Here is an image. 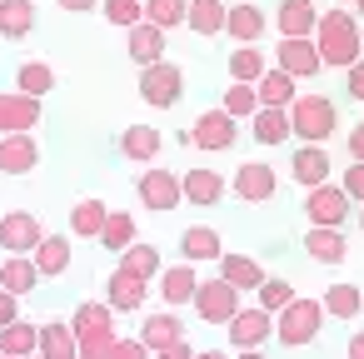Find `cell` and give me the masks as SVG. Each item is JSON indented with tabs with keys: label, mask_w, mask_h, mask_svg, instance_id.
Instances as JSON below:
<instances>
[{
	"label": "cell",
	"mask_w": 364,
	"mask_h": 359,
	"mask_svg": "<svg viewBox=\"0 0 364 359\" xmlns=\"http://www.w3.org/2000/svg\"><path fill=\"white\" fill-rule=\"evenodd\" d=\"M309 41H314V50H319V65H329V70L354 65V60H359V21H354V11H344V6L319 11Z\"/></svg>",
	"instance_id": "1"
},
{
	"label": "cell",
	"mask_w": 364,
	"mask_h": 359,
	"mask_svg": "<svg viewBox=\"0 0 364 359\" xmlns=\"http://www.w3.org/2000/svg\"><path fill=\"white\" fill-rule=\"evenodd\" d=\"M70 334H75V354H80V359H105L110 344L120 339V329H115V309L100 304V299H85V304L70 314Z\"/></svg>",
	"instance_id": "2"
},
{
	"label": "cell",
	"mask_w": 364,
	"mask_h": 359,
	"mask_svg": "<svg viewBox=\"0 0 364 359\" xmlns=\"http://www.w3.org/2000/svg\"><path fill=\"white\" fill-rule=\"evenodd\" d=\"M284 115H289V140H299V145H324L339 130V110L329 95H294L284 105Z\"/></svg>",
	"instance_id": "3"
},
{
	"label": "cell",
	"mask_w": 364,
	"mask_h": 359,
	"mask_svg": "<svg viewBox=\"0 0 364 359\" xmlns=\"http://www.w3.org/2000/svg\"><path fill=\"white\" fill-rule=\"evenodd\" d=\"M319 329H324V304L309 299V294H294V299L274 314V339H279L284 349H304V344H314Z\"/></svg>",
	"instance_id": "4"
},
{
	"label": "cell",
	"mask_w": 364,
	"mask_h": 359,
	"mask_svg": "<svg viewBox=\"0 0 364 359\" xmlns=\"http://www.w3.org/2000/svg\"><path fill=\"white\" fill-rule=\"evenodd\" d=\"M180 95H185V70L175 60L140 65V100L150 110H170V105H180Z\"/></svg>",
	"instance_id": "5"
},
{
	"label": "cell",
	"mask_w": 364,
	"mask_h": 359,
	"mask_svg": "<svg viewBox=\"0 0 364 359\" xmlns=\"http://www.w3.org/2000/svg\"><path fill=\"white\" fill-rule=\"evenodd\" d=\"M190 304H195L200 324H225V319L240 309V289H235V284H225V279L215 274V279H200V284H195Z\"/></svg>",
	"instance_id": "6"
},
{
	"label": "cell",
	"mask_w": 364,
	"mask_h": 359,
	"mask_svg": "<svg viewBox=\"0 0 364 359\" xmlns=\"http://www.w3.org/2000/svg\"><path fill=\"white\" fill-rule=\"evenodd\" d=\"M274 65L284 70V75H294V80H314L324 65H319V50H314V41L309 36H279V45H274Z\"/></svg>",
	"instance_id": "7"
},
{
	"label": "cell",
	"mask_w": 364,
	"mask_h": 359,
	"mask_svg": "<svg viewBox=\"0 0 364 359\" xmlns=\"http://www.w3.org/2000/svg\"><path fill=\"white\" fill-rule=\"evenodd\" d=\"M135 195H140V205L145 210H175L180 205V175L175 170H165V165H150V170H140V180H135Z\"/></svg>",
	"instance_id": "8"
},
{
	"label": "cell",
	"mask_w": 364,
	"mask_h": 359,
	"mask_svg": "<svg viewBox=\"0 0 364 359\" xmlns=\"http://www.w3.org/2000/svg\"><path fill=\"white\" fill-rule=\"evenodd\" d=\"M225 329H230V344L235 349H264V339H274V314H264L259 304L255 309H235L230 319H225Z\"/></svg>",
	"instance_id": "9"
},
{
	"label": "cell",
	"mask_w": 364,
	"mask_h": 359,
	"mask_svg": "<svg viewBox=\"0 0 364 359\" xmlns=\"http://www.w3.org/2000/svg\"><path fill=\"white\" fill-rule=\"evenodd\" d=\"M235 140H240V120H230L220 105H215V110H205V115L190 125V145H200V150H210V155L230 150Z\"/></svg>",
	"instance_id": "10"
},
{
	"label": "cell",
	"mask_w": 364,
	"mask_h": 359,
	"mask_svg": "<svg viewBox=\"0 0 364 359\" xmlns=\"http://www.w3.org/2000/svg\"><path fill=\"white\" fill-rule=\"evenodd\" d=\"M230 190H235L245 205H269V200H274V190H279V175H274V165L250 160V165H240V170H235Z\"/></svg>",
	"instance_id": "11"
},
{
	"label": "cell",
	"mask_w": 364,
	"mask_h": 359,
	"mask_svg": "<svg viewBox=\"0 0 364 359\" xmlns=\"http://www.w3.org/2000/svg\"><path fill=\"white\" fill-rule=\"evenodd\" d=\"M304 215H309V225H339V230H344V220H349V195H344L334 180H324V185H314V190H304Z\"/></svg>",
	"instance_id": "12"
},
{
	"label": "cell",
	"mask_w": 364,
	"mask_h": 359,
	"mask_svg": "<svg viewBox=\"0 0 364 359\" xmlns=\"http://www.w3.org/2000/svg\"><path fill=\"white\" fill-rule=\"evenodd\" d=\"M46 225L31 215V210H11V215H0V250L6 254H31L41 245Z\"/></svg>",
	"instance_id": "13"
},
{
	"label": "cell",
	"mask_w": 364,
	"mask_h": 359,
	"mask_svg": "<svg viewBox=\"0 0 364 359\" xmlns=\"http://www.w3.org/2000/svg\"><path fill=\"white\" fill-rule=\"evenodd\" d=\"M230 195V185L220 180V170H210V165H195V170H185L180 175V200L185 205H200V210H210V205H220Z\"/></svg>",
	"instance_id": "14"
},
{
	"label": "cell",
	"mask_w": 364,
	"mask_h": 359,
	"mask_svg": "<svg viewBox=\"0 0 364 359\" xmlns=\"http://www.w3.org/2000/svg\"><path fill=\"white\" fill-rule=\"evenodd\" d=\"M299 245H304V254H309L314 264H344V259H349V240H344L339 225H309Z\"/></svg>",
	"instance_id": "15"
},
{
	"label": "cell",
	"mask_w": 364,
	"mask_h": 359,
	"mask_svg": "<svg viewBox=\"0 0 364 359\" xmlns=\"http://www.w3.org/2000/svg\"><path fill=\"white\" fill-rule=\"evenodd\" d=\"M41 125V100L21 90H0V135H21Z\"/></svg>",
	"instance_id": "16"
},
{
	"label": "cell",
	"mask_w": 364,
	"mask_h": 359,
	"mask_svg": "<svg viewBox=\"0 0 364 359\" xmlns=\"http://www.w3.org/2000/svg\"><path fill=\"white\" fill-rule=\"evenodd\" d=\"M145 294H150V279H135L125 269H110L105 279V304L115 314H130V309H145Z\"/></svg>",
	"instance_id": "17"
},
{
	"label": "cell",
	"mask_w": 364,
	"mask_h": 359,
	"mask_svg": "<svg viewBox=\"0 0 364 359\" xmlns=\"http://www.w3.org/2000/svg\"><path fill=\"white\" fill-rule=\"evenodd\" d=\"M36 165H41V145H36L31 130L0 135V170H6V175H31Z\"/></svg>",
	"instance_id": "18"
},
{
	"label": "cell",
	"mask_w": 364,
	"mask_h": 359,
	"mask_svg": "<svg viewBox=\"0 0 364 359\" xmlns=\"http://www.w3.org/2000/svg\"><path fill=\"white\" fill-rule=\"evenodd\" d=\"M264 11L259 6H225V36L235 45H259L264 41Z\"/></svg>",
	"instance_id": "19"
},
{
	"label": "cell",
	"mask_w": 364,
	"mask_h": 359,
	"mask_svg": "<svg viewBox=\"0 0 364 359\" xmlns=\"http://www.w3.org/2000/svg\"><path fill=\"white\" fill-rule=\"evenodd\" d=\"M125 55H130L135 65H155V60H165V31H155L150 21H135V26L125 31Z\"/></svg>",
	"instance_id": "20"
},
{
	"label": "cell",
	"mask_w": 364,
	"mask_h": 359,
	"mask_svg": "<svg viewBox=\"0 0 364 359\" xmlns=\"http://www.w3.org/2000/svg\"><path fill=\"white\" fill-rule=\"evenodd\" d=\"M329 170H334V160L324 155V145H299V155L289 160V175H294V185H299V190L324 185V180H329Z\"/></svg>",
	"instance_id": "21"
},
{
	"label": "cell",
	"mask_w": 364,
	"mask_h": 359,
	"mask_svg": "<svg viewBox=\"0 0 364 359\" xmlns=\"http://www.w3.org/2000/svg\"><path fill=\"white\" fill-rule=\"evenodd\" d=\"M220 279L225 284H235L240 294H250V289H259L264 284V269H259V259H250V254H235V250H220Z\"/></svg>",
	"instance_id": "22"
},
{
	"label": "cell",
	"mask_w": 364,
	"mask_h": 359,
	"mask_svg": "<svg viewBox=\"0 0 364 359\" xmlns=\"http://www.w3.org/2000/svg\"><path fill=\"white\" fill-rule=\"evenodd\" d=\"M160 294H165V304L170 309H180V304H190V294H195V284H200V274H195V264L190 259H180V264H160Z\"/></svg>",
	"instance_id": "23"
},
{
	"label": "cell",
	"mask_w": 364,
	"mask_h": 359,
	"mask_svg": "<svg viewBox=\"0 0 364 359\" xmlns=\"http://www.w3.org/2000/svg\"><path fill=\"white\" fill-rule=\"evenodd\" d=\"M31 264L41 269V279H55L70 269V240L65 235H41V245L31 250Z\"/></svg>",
	"instance_id": "24"
},
{
	"label": "cell",
	"mask_w": 364,
	"mask_h": 359,
	"mask_svg": "<svg viewBox=\"0 0 364 359\" xmlns=\"http://www.w3.org/2000/svg\"><path fill=\"white\" fill-rule=\"evenodd\" d=\"M150 354H160V349H170V344H180L185 339V324L170 314V309H160V314H150L145 324H140V334H135Z\"/></svg>",
	"instance_id": "25"
},
{
	"label": "cell",
	"mask_w": 364,
	"mask_h": 359,
	"mask_svg": "<svg viewBox=\"0 0 364 359\" xmlns=\"http://www.w3.org/2000/svg\"><path fill=\"white\" fill-rule=\"evenodd\" d=\"M120 155L135 160V165H155V155H160V130H155V125H125V130H120Z\"/></svg>",
	"instance_id": "26"
},
{
	"label": "cell",
	"mask_w": 364,
	"mask_h": 359,
	"mask_svg": "<svg viewBox=\"0 0 364 359\" xmlns=\"http://www.w3.org/2000/svg\"><path fill=\"white\" fill-rule=\"evenodd\" d=\"M220 250H225V240H220V230H210V225H190V230L180 235V259H190V264L220 259Z\"/></svg>",
	"instance_id": "27"
},
{
	"label": "cell",
	"mask_w": 364,
	"mask_h": 359,
	"mask_svg": "<svg viewBox=\"0 0 364 359\" xmlns=\"http://www.w3.org/2000/svg\"><path fill=\"white\" fill-rule=\"evenodd\" d=\"M314 21H319L314 0H279V11H274L279 36H314Z\"/></svg>",
	"instance_id": "28"
},
{
	"label": "cell",
	"mask_w": 364,
	"mask_h": 359,
	"mask_svg": "<svg viewBox=\"0 0 364 359\" xmlns=\"http://www.w3.org/2000/svg\"><path fill=\"white\" fill-rule=\"evenodd\" d=\"M36 344H41V324H36V319H11V324H0V354L31 359Z\"/></svg>",
	"instance_id": "29"
},
{
	"label": "cell",
	"mask_w": 364,
	"mask_h": 359,
	"mask_svg": "<svg viewBox=\"0 0 364 359\" xmlns=\"http://www.w3.org/2000/svg\"><path fill=\"white\" fill-rule=\"evenodd\" d=\"M294 95H299V80H294V75H284L279 65H269V70L255 80V100H259V105H279V110H284Z\"/></svg>",
	"instance_id": "30"
},
{
	"label": "cell",
	"mask_w": 364,
	"mask_h": 359,
	"mask_svg": "<svg viewBox=\"0 0 364 359\" xmlns=\"http://www.w3.org/2000/svg\"><path fill=\"white\" fill-rule=\"evenodd\" d=\"M36 284H41V269L31 264V254H6V264H0V289H11L16 299H26Z\"/></svg>",
	"instance_id": "31"
},
{
	"label": "cell",
	"mask_w": 364,
	"mask_h": 359,
	"mask_svg": "<svg viewBox=\"0 0 364 359\" xmlns=\"http://www.w3.org/2000/svg\"><path fill=\"white\" fill-rule=\"evenodd\" d=\"M36 31V0H0V36L26 41Z\"/></svg>",
	"instance_id": "32"
},
{
	"label": "cell",
	"mask_w": 364,
	"mask_h": 359,
	"mask_svg": "<svg viewBox=\"0 0 364 359\" xmlns=\"http://www.w3.org/2000/svg\"><path fill=\"white\" fill-rule=\"evenodd\" d=\"M250 130H255L259 145H289V115L279 105H259L250 115Z\"/></svg>",
	"instance_id": "33"
},
{
	"label": "cell",
	"mask_w": 364,
	"mask_h": 359,
	"mask_svg": "<svg viewBox=\"0 0 364 359\" xmlns=\"http://www.w3.org/2000/svg\"><path fill=\"white\" fill-rule=\"evenodd\" d=\"M115 269H125V274H135V279H155V274H160V250L145 245V240H130V245L120 250V264H115Z\"/></svg>",
	"instance_id": "34"
},
{
	"label": "cell",
	"mask_w": 364,
	"mask_h": 359,
	"mask_svg": "<svg viewBox=\"0 0 364 359\" xmlns=\"http://www.w3.org/2000/svg\"><path fill=\"white\" fill-rule=\"evenodd\" d=\"M185 31L220 36L225 31V6H220V0H185Z\"/></svg>",
	"instance_id": "35"
},
{
	"label": "cell",
	"mask_w": 364,
	"mask_h": 359,
	"mask_svg": "<svg viewBox=\"0 0 364 359\" xmlns=\"http://www.w3.org/2000/svg\"><path fill=\"white\" fill-rule=\"evenodd\" d=\"M264 70H269V60H264V45H235V50H230V80H240V85H255Z\"/></svg>",
	"instance_id": "36"
},
{
	"label": "cell",
	"mask_w": 364,
	"mask_h": 359,
	"mask_svg": "<svg viewBox=\"0 0 364 359\" xmlns=\"http://www.w3.org/2000/svg\"><path fill=\"white\" fill-rule=\"evenodd\" d=\"M36 359H80L75 354V334L70 324H41V344H36Z\"/></svg>",
	"instance_id": "37"
},
{
	"label": "cell",
	"mask_w": 364,
	"mask_h": 359,
	"mask_svg": "<svg viewBox=\"0 0 364 359\" xmlns=\"http://www.w3.org/2000/svg\"><path fill=\"white\" fill-rule=\"evenodd\" d=\"M16 85H21V95H36V100H46L60 80H55V70L46 65V60H21V70H16Z\"/></svg>",
	"instance_id": "38"
},
{
	"label": "cell",
	"mask_w": 364,
	"mask_h": 359,
	"mask_svg": "<svg viewBox=\"0 0 364 359\" xmlns=\"http://www.w3.org/2000/svg\"><path fill=\"white\" fill-rule=\"evenodd\" d=\"M105 200H75L70 205V235L75 240H95L100 235V225H105Z\"/></svg>",
	"instance_id": "39"
},
{
	"label": "cell",
	"mask_w": 364,
	"mask_h": 359,
	"mask_svg": "<svg viewBox=\"0 0 364 359\" xmlns=\"http://www.w3.org/2000/svg\"><path fill=\"white\" fill-rule=\"evenodd\" d=\"M319 304H324V314H334V319H354V314L364 309V294H359V284H329Z\"/></svg>",
	"instance_id": "40"
},
{
	"label": "cell",
	"mask_w": 364,
	"mask_h": 359,
	"mask_svg": "<svg viewBox=\"0 0 364 359\" xmlns=\"http://www.w3.org/2000/svg\"><path fill=\"white\" fill-rule=\"evenodd\" d=\"M140 21H150L155 31H175L185 26V0H140Z\"/></svg>",
	"instance_id": "41"
},
{
	"label": "cell",
	"mask_w": 364,
	"mask_h": 359,
	"mask_svg": "<svg viewBox=\"0 0 364 359\" xmlns=\"http://www.w3.org/2000/svg\"><path fill=\"white\" fill-rule=\"evenodd\" d=\"M95 240H100V250H115V254H120V250H125V245L135 240V220H130L125 210H110Z\"/></svg>",
	"instance_id": "42"
},
{
	"label": "cell",
	"mask_w": 364,
	"mask_h": 359,
	"mask_svg": "<svg viewBox=\"0 0 364 359\" xmlns=\"http://www.w3.org/2000/svg\"><path fill=\"white\" fill-rule=\"evenodd\" d=\"M220 110H225L230 120H250V115L259 110V100H255V85H240V80H235V85L225 90V105H220Z\"/></svg>",
	"instance_id": "43"
},
{
	"label": "cell",
	"mask_w": 364,
	"mask_h": 359,
	"mask_svg": "<svg viewBox=\"0 0 364 359\" xmlns=\"http://www.w3.org/2000/svg\"><path fill=\"white\" fill-rule=\"evenodd\" d=\"M255 294H259V309H264V314H279V309H284V304H289L299 289H294L289 279H264Z\"/></svg>",
	"instance_id": "44"
},
{
	"label": "cell",
	"mask_w": 364,
	"mask_h": 359,
	"mask_svg": "<svg viewBox=\"0 0 364 359\" xmlns=\"http://www.w3.org/2000/svg\"><path fill=\"white\" fill-rule=\"evenodd\" d=\"M100 16L115 26V31H130L140 21V0H100Z\"/></svg>",
	"instance_id": "45"
},
{
	"label": "cell",
	"mask_w": 364,
	"mask_h": 359,
	"mask_svg": "<svg viewBox=\"0 0 364 359\" xmlns=\"http://www.w3.org/2000/svg\"><path fill=\"white\" fill-rule=\"evenodd\" d=\"M339 190L349 195V205H364V160L344 165V175H339Z\"/></svg>",
	"instance_id": "46"
},
{
	"label": "cell",
	"mask_w": 364,
	"mask_h": 359,
	"mask_svg": "<svg viewBox=\"0 0 364 359\" xmlns=\"http://www.w3.org/2000/svg\"><path fill=\"white\" fill-rule=\"evenodd\" d=\"M105 359H155V354H150V349H145L140 339H115Z\"/></svg>",
	"instance_id": "47"
},
{
	"label": "cell",
	"mask_w": 364,
	"mask_h": 359,
	"mask_svg": "<svg viewBox=\"0 0 364 359\" xmlns=\"http://www.w3.org/2000/svg\"><path fill=\"white\" fill-rule=\"evenodd\" d=\"M344 85H349V95L364 105V60H354V65H344Z\"/></svg>",
	"instance_id": "48"
},
{
	"label": "cell",
	"mask_w": 364,
	"mask_h": 359,
	"mask_svg": "<svg viewBox=\"0 0 364 359\" xmlns=\"http://www.w3.org/2000/svg\"><path fill=\"white\" fill-rule=\"evenodd\" d=\"M11 319H21V299L11 289H0V324H11Z\"/></svg>",
	"instance_id": "49"
},
{
	"label": "cell",
	"mask_w": 364,
	"mask_h": 359,
	"mask_svg": "<svg viewBox=\"0 0 364 359\" xmlns=\"http://www.w3.org/2000/svg\"><path fill=\"white\" fill-rule=\"evenodd\" d=\"M344 145H349V160H364V120H359V125H349Z\"/></svg>",
	"instance_id": "50"
},
{
	"label": "cell",
	"mask_w": 364,
	"mask_h": 359,
	"mask_svg": "<svg viewBox=\"0 0 364 359\" xmlns=\"http://www.w3.org/2000/svg\"><path fill=\"white\" fill-rule=\"evenodd\" d=\"M155 359H195V344H190V339H180V344H170V349H160Z\"/></svg>",
	"instance_id": "51"
},
{
	"label": "cell",
	"mask_w": 364,
	"mask_h": 359,
	"mask_svg": "<svg viewBox=\"0 0 364 359\" xmlns=\"http://www.w3.org/2000/svg\"><path fill=\"white\" fill-rule=\"evenodd\" d=\"M60 11H70V16H85V11H100V0H55Z\"/></svg>",
	"instance_id": "52"
},
{
	"label": "cell",
	"mask_w": 364,
	"mask_h": 359,
	"mask_svg": "<svg viewBox=\"0 0 364 359\" xmlns=\"http://www.w3.org/2000/svg\"><path fill=\"white\" fill-rule=\"evenodd\" d=\"M349 359H364V329L349 334Z\"/></svg>",
	"instance_id": "53"
},
{
	"label": "cell",
	"mask_w": 364,
	"mask_h": 359,
	"mask_svg": "<svg viewBox=\"0 0 364 359\" xmlns=\"http://www.w3.org/2000/svg\"><path fill=\"white\" fill-rule=\"evenodd\" d=\"M195 359H230V354H220V349H195Z\"/></svg>",
	"instance_id": "54"
},
{
	"label": "cell",
	"mask_w": 364,
	"mask_h": 359,
	"mask_svg": "<svg viewBox=\"0 0 364 359\" xmlns=\"http://www.w3.org/2000/svg\"><path fill=\"white\" fill-rule=\"evenodd\" d=\"M235 359H264V349H240Z\"/></svg>",
	"instance_id": "55"
},
{
	"label": "cell",
	"mask_w": 364,
	"mask_h": 359,
	"mask_svg": "<svg viewBox=\"0 0 364 359\" xmlns=\"http://www.w3.org/2000/svg\"><path fill=\"white\" fill-rule=\"evenodd\" d=\"M354 21H359V26H364V0H354Z\"/></svg>",
	"instance_id": "56"
},
{
	"label": "cell",
	"mask_w": 364,
	"mask_h": 359,
	"mask_svg": "<svg viewBox=\"0 0 364 359\" xmlns=\"http://www.w3.org/2000/svg\"><path fill=\"white\" fill-rule=\"evenodd\" d=\"M359 60H364V26H359Z\"/></svg>",
	"instance_id": "57"
},
{
	"label": "cell",
	"mask_w": 364,
	"mask_h": 359,
	"mask_svg": "<svg viewBox=\"0 0 364 359\" xmlns=\"http://www.w3.org/2000/svg\"><path fill=\"white\" fill-rule=\"evenodd\" d=\"M359 230H364V205H359Z\"/></svg>",
	"instance_id": "58"
},
{
	"label": "cell",
	"mask_w": 364,
	"mask_h": 359,
	"mask_svg": "<svg viewBox=\"0 0 364 359\" xmlns=\"http://www.w3.org/2000/svg\"><path fill=\"white\" fill-rule=\"evenodd\" d=\"M0 359H11V354H0Z\"/></svg>",
	"instance_id": "59"
},
{
	"label": "cell",
	"mask_w": 364,
	"mask_h": 359,
	"mask_svg": "<svg viewBox=\"0 0 364 359\" xmlns=\"http://www.w3.org/2000/svg\"><path fill=\"white\" fill-rule=\"evenodd\" d=\"M31 359H36V354H31Z\"/></svg>",
	"instance_id": "60"
}]
</instances>
